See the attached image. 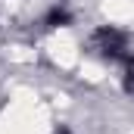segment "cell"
Instances as JSON below:
<instances>
[{
	"label": "cell",
	"instance_id": "1",
	"mask_svg": "<svg viewBox=\"0 0 134 134\" xmlns=\"http://www.w3.org/2000/svg\"><path fill=\"white\" fill-rule=\"evenodd\" d=\"M91 47H94L97 56L109 59V63H128V59H131L125 31H119V28H112V25H103V28H97V31L91 34Z\"/></svg>",
	"mask_w": 134,
	"mask_h": 134
},
{
	"label": "cell",
	"instance_id": "2",
	"mask_svg": "<svg viewBox=\"0 0 134 134\" xmlns=\"http://www.w3.org/2000/svg\"><path fill=\"white\" fill-rule=\"evenodd\" d=\"M44 25L47 28H66V25H72V13L66 6H50L44 16Z\"/></svg>",
	"mask_w": 134,
	"mask_h": 134
},
{
	"label": "cell",
	"instance_id": "3",
	"mask_svg": "<svg viewBox=\"0 0 134 134\" xmlns=\"http://www.w3.org/2000/svg\"><path fill=\"white\" fill-rule=\"evenodd\" d=\"M125 94H134V59H128V72H125Z\"/></svg>",
	"mask_w": 134,
	"mask_h": 134
},
{
	"label": "cell",
	"instance_id": "4",
	"mask_svg": "<svg viewBox=\"0 0 134 134\" xmlns=\"http://www.w3.org/2000/svg\"><path fill=\"white\" fill-rule=\"evenodd\" d=\"M56 134H72V131H69V128H56Z\"/></svg>",
	"mask_w": 134,
	"mask_h": 134
}]
</instances>
